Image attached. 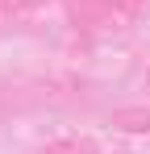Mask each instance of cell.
Here are the masks:
<instances>
[{
  "mask_svg": "<svg viewBox=\"0 0 150 154\" xmlns=\"http://www.w3.org/2000/svg\"><path fill=\"white\" fill-rule=\"evenodd\" d=\"M108 125L121 133H150V108H117L108 117Z\"/></svg>",
  "mask_w": 150,
  "mask_h": 154,
  "instance_id": "6da1fadb",
  "label": "cell"
},
{
  "mask_svg": "<svg viewBox=\"0 0 150 154\" xmlns=\"http://www.w3.org/2000/svg\"><path fill=\"white\" fill-rule=\"evenodd\" d=\"M42 154H96V146L88 137H54L42 146Z\"/></svg>",
  "mask_w": 150,
  "mask_h": 154,
  "instance_id": "7a4b0ae2",
  "label": "cell"
}]
</instances>
